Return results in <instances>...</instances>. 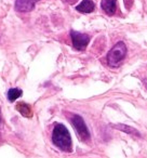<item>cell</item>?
<instances>
[{
	"mask_svg": "<svg viewBox=\"0 0 147 158\" xmlns=\"http://www.w3.org/2000/svg\"><path fill=\"white\" fill-rule=\"evenodd\" d=\"M52 142L56 147H59L63 152L72 151V143L71 136L69 134V131L67 128L62 123H57L52 131Z\"/></svg>",
	"mask_w": 147,
	"mask_h": 158,
	"instance_id": "6da1fadb",
	"label": "cell"
},
{
	"mask_svg": "<svg viewBox=\"0 0 147 158\" xmlns=\"http://www.w3.org/2000/svg\"><path fill=\"white\" fill-rule=\"evenodd\" d=\"M127 54V46L123 41H119L110 49L107 54V63L112 67H117Z\"/></svg>",
	"mask_w": 147,
	"mask_h": 158,
	"instance_id": "7a4b0ae2",
	"label": "cell"
},
{
	"mask_svg": "<svg viewBox=\"0 0 147 158\" xmlns=\"http://www.w3.org/2000/svg\"><path fill=\"white\" fill-rule=\"evenodd\" d=\"M70 123H71L72 127L75 128L76 132H77V135L81 139L82 141L87 142V141L90 140V132H89L88 128H87V125L84 123V118L81 116L77 114H74L71 117H70Z\"/></svg>",
	"mask_w": 147,
	"mask_h": 158,
	"instance_id": "3957f363",
	"label": "cell"
},
{
	"mask_svg": "<svg viewBox=\"0 0 147 158\" xmlns=\"http://www.w3.org/2000/svg\"><path fill=\"white\" fill-rule=\"evenodd\" d=\"M70 37H71L74 48L79 51L86 50L89 42H90V36L87 35V34L76 31H70Z\"/></svg>",
	"mask_w": 147,
	"mask_h": 158,
	"instance_id": "277c9868",
	"label": "cell"
},
{
	"mask_svg": "<svg viewBox=\"0 0 147 158\" xmlns=\"http://www.w3.org/2000/svg\"><path fill=\"white\" fill-rule=\"evenodd\" d=\"M39 0H15V10L18 12H29L34 10L36 2Z\"/></svg>",
	"mask_w": 147,
	"mask_h": 158,
	"instance_id": "5b68a950",
	"label": "cell"
},
{
	"mask_svg": "<svg viewBox=\"0 0 147 158\" xmlns=\"http://www.w3.org/2000/svg\"><path fill=\"white\" fill-rule=\"evenodd\" d=\"M94 2L92 0H82L81 2L76 7V10L81 13H91L94 11Z\"/></svg>",
	"mask_w": 147,
	"mask_h": 158,
	"instance_id": "8992f818",
	"label": "cell"
},
{
	"mask_svg": "<svg viewBox=\"0 0 147 158\" xmlns=\"http://www.w3.org/2000/svg\"><path fill=\"white\" fill-rule=\"evenodd\" d=\"M101 7L108 15H112L116 12V0H102Z\"/></svg>",
	"mask_w": 147,
	"mask_h": 158,
	"instance_id": "52a82bcc",
	"label": "cell"
},
{
	"mask_svg": "<svg viewBox=\"0 0 147 158\" xmlns=\"http://www.w3.org/2000/svg\"><path fill=\"white\" fill-rule=\"evenodd\" d=\"M16 110H18V112H20L22 116L27 117V118H31L33 116V110H31V106L24 102H20L16 104Z\"/></svg>",
	"mask_w": 147,
	"mask_h": 158,
	"instance_id": "ba28073f",
	"label": "cell"
},
{
	"mask_svg": "<svg viewBox=\"0 0 147 158\" xmlns=\"http://www.w3.org/2000/svg\"><path fill=\"white\" fill-rule=\"evenodd\" d=\"M112 127H114L115 129L119 130V131L125 132V133L132 134V135H135V136H141L140 132H138L135 128H132L131 126H127V125H123V123H119V125H114Z\"/></svg>",
	"mask_w": 147,
	"mask_h": 158,
	"instance_id": "9c48e42d",
	"label": "cell"
},
{
	"mask_svg": "<svg viewBox=\"0 0 147 158\" xmlns=\"http://www.w3.org/2000/svg\"><path fill=\"white\" fill-rule=\"evenodd\" d=\"M23 94V91L18 88H11L8 91V100L10 102H14Z\"/></svg>",
	"mask_w": 147,
	"mask_h": 158,
	"instance_id": "30bf717a",
	"label": "cell"
},
{
	"mask_svg": "<svg viewBox=\"0 0 147 158\" xmlns=\"http://www.w3.org/2000/svg\"><path fill=\"white\" fill-rule=\"evenodd\" d=\"M123 3H125V7L127 10H130L133 5V0H123Z\"/></svg>",
	"mask_w": 147,
	"mask_h": 158,
	"instance_id": "8fae6325",
	"label": "cell"
},
{
	"mask_svg": "<svg viewBox=\"0 0 147 158\" xmlns=\"http://www.w3.org/2000/svg\"><path fill=\"white\" fill-rule=\"evenodd\" d=\"M0 123H1V110H0Z\"/></svg>",
	"mask_w": 147,
	"mask_h": 158,
	"instance_id": "7c38bea8",
	"label": "cell"
}]
</instances>
